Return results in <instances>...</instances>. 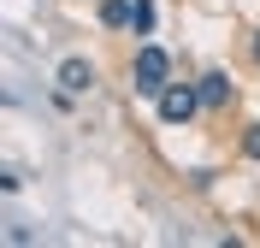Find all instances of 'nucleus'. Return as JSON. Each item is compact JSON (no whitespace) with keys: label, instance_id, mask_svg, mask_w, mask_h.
<instances>
[{"label":"nucleus","instance_id":"423d86ee","mask_svg":"<svg viewBox=\"0 0 260 248\" xmlns=\"http://www.w3.org/2000/svg\"><path fill=\"white\" fill-rule=\"evenodd\" d=\"M130 30H136V36H148V30H154V0H136V12H130Z\"/></svg>","mask_w":260,"mask_h":248},{"label":"nucleus","instance_id":"f03ea898","mask_svg":"<svg viewBox=\"0 0 260 248\" xmlns=\"http://www.w3.org/2000/svg\"><path fill=\"white\" fill-rule=\"evenodd\" d=\"M201 107H207V100H201V89H189V83H166L160 89V118L166 124H189Z\"/></svg>","mask_w":260,"mask_h":248},{"label":"nucleus","instance_id":"7ed1b4c3","mask_svg":"<svg viewBox=\"0 0 260 248\" xmlns=\"http://www.w3.org/2000/svg\"><path fill=\"white\" fill-rule=\"evenodd\" d=\"M53 83H59L65 95H89V89H95V59H83V53H65L59 65H53Z\"/></svg>","mask_w":260,"mask_h":248},{"label":"nucleus","instance_id":"39448f33","mask_svg":"<svg viewBox=\"0 0 260 248\" xmlns=\"http://www.w3.org/2000/svg\"><path fill=\"white\" fill-rule=\"evenodd\" d=\"M130 12H136V0H101V24H107V30H124Z\"/></svg>","mask_w":260,"mask_h":248},{"label":"nucleus","instance_id":"f257e3e1","mask_svg":"<svg viewBox=\"0 0 260 248\" xmlns=\"http://www.w3.org/2000/svg\"><path fill=\"white\" fill-rule=\"evenodd\" d=\"M130 77H136V95H154V100H160V89L172 83V53H166L160 42H142V48H136V65H130Z\"/></svg>","mask_w":260,"mask_h":248},{"label":"nucleus","instance_id":"20e7f679","mask_svg":"<svg viewBox=\"0 0 260 248\" xmlns=\"http://www.w3.org/2000/svg\"><path fill=\"white\" fill-rule=\"evenodd\" d=\"M195 89H201V100H207V107H231V95H237V83H231L225 71H207Z\"/></svg>","mask_w":260,"mask_h":248},{"label":"nucleus","instance_id":"6e6552de","mask_svg":"<svg viewBox=\"0 0 260 248\" xmlns=\"http://www.w3.org/2000/svg\"><path fill=\"white\" fill-rule=\"evenodd\" d=\"M254 65H260V30H254Z\"/></svg>","mask_w":260,"mask_h":248},{"label":"nucleus","instance_id":"0eeeda50","mask_svg":"<svg viewBox=\"0 0 260 248\" xmlns=\"http://www.w3.org/2000/svg\"><path fill=\"white\" fill-rule=\"evenodd\" d=\"M243 154H248V160H260V124H248V136H243Z\"/></svg>","mask_w":260,"mask_h":248}]
</instances>
